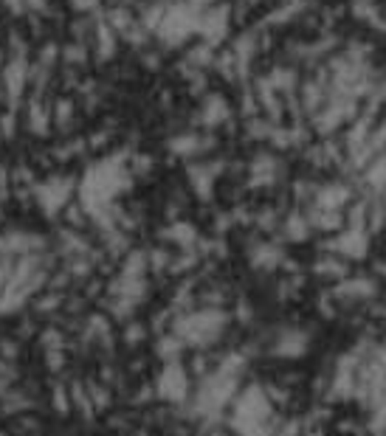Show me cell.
Masks as SVG:
<instances>
[{
    "label": "cell",
    "instance_id": "cell-3",
    "mask_svg": "<svg viewBox=\"0 0 386 436\" xmlns=\"http://www.w3.org/2000/svg\"><path fill=\"white\" fill-rule=\"evenodd\" d=\"M237 391V371L229 369H218L206 383H203V391H200V408L203 411H220Z\"/></svg>",
    "mask_w": 386,
    "mask_h": 436
},
{
    "label": "cell",
    "instance_id": "cell-1",
    "mask_svg": "<svg viewBox=\"0 0 386 436\" xmlns=\"http://www.w3.org/2000/svg\"><path fill=\"white\" fill-rule=\"evenodd\" d=\"M226 327V315L220 310H203V312H192L186 318L178 321V338L183 344H212L218 341V335Z\"/></svg>",
    "mask_w": 386,
    "mask_h": 436
},
{
    "label": "cell",
    "instance_id": "cell-7",
    "mask_svg": "<svg viewBox=\"0 0 386 436\" xmlns=\"http://www.w3.org/2000/svg\"><path fill=\"white\" fill-rule=\"evenodd\" d=\"M341 293L350 295V298H364V295H372L375 293V285L370 279H355V282L341 285Z\"/></svg>",
    "mask_w": 386,
    "mask_h": 436
},
{
    "label": "cell",
    "instance_id": "cell-6",
    "mask_svg": "<svg viewBox=\"0 0 386 436\" xmlns=\"http://www.w3.org/2000/svg\"><path fill=\"white\" fill-rule=\"evenodd\" d=\"M336 251H341L344 256L350 259H361L367 254V234L361 228H350L338 242H336Z\"/></svg>",
    "mask_w": 386,
    "mask_h": 436
},
{
    "label": "cell",
    "instance_id": "cell-2",
    "mask_svg": "<svg viewBox=\"0 0 386 436\" xmlns=\"http://www.w3.org/2000/svg\"><path fill=\"white\" fill-rule=\"evenodd\" d=\"M271 417V403L265 397V391L259 386H251L245 388L237 403H234V428H245V425H254V423H268Z\"/></svg>",
    "mask_w": 386,
    "mask_h": 436
},
{
    "label": "cell",
    "instance_id": "cell-8",
    "mask_svg": "<svg viewBox=\"0 0 386 436\" xmlns=\"http://www.w3.org/2000/svg\"><path fill=\"white\" fill-rule=\"evenodd\" d=\"M181 347H183V341L178 335H169V338H163L158 344V355H163V361H175L178 352H181Z\"/></svg>",
    "mask_w": 386,
    "mask_h": 436
},
{
    "label": "cell",
    "instance_id": "cell-10",
    "mask_svg": "<svg viewBox=\"0 0 386 436\" xmlns=\"http://www.w3.org/2000/svg\"><path fill=\"white\" fill-rule=\"evenodd\" d=\"M279 436H296V425H288V428H285Z\"/></svg>",
    "mask_w": 386,
    "mask_h": 436
},
{
    "label": "cell",
    "instance_id": "cell-9",
    "mask_svg": "<svg viewBox=\"0 0 386 436\" xmlns=\"http://www.w3.org/2000/svg\"><path fill=\"white\" fill-rule=\"evenodd\" d=\"M316 271H318V273H324V276H344V271H347V268H344L341 262H324V265H318Z\"/></svg>",
    "mask_w": 386,
    "mask_h": 436
},
{
    "label": "cell",
    "instance_id": "cell-4",
    "mask_svg": "<svg viewBox=\"0 0 386 436\" xmlns=\"http://www.w3.org/2000/svg\"><path fill=\"white\" fill-rule=\"evenodd\" d=\"M189 391V374L178 361H169L163 366V371L158 374V394L169 403H181Z\"/></svg>",
    "mask_w": 386,
    "mask_h": 436
},
{
    "label": "cell",
    "instance_id": "cell-5",
    "mask_svg": "<svg viewBox=\"0 0 386 436\" xmlns=\"http://www.w3.org/2000/svg\"><path fill=\"white\" fill-rule=\"evenodd\" d=\"M308 347H310V335L305 329H285V332L277 338V344H274V355L294 361V358L305 355Z\"/></svg>",
    "mask_w": 386,
    "mask_h": 436
}]
</instances>
